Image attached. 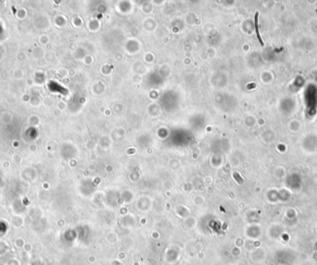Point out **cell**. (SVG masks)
Wrapping results in <instances>:
<instances>
[{
    "label": "cell",
    "mask_w": 317,
    "mask_h": 265,
    "mask_svg": "<svg viewBox=\"0 0 317 265\" xmlns=\"http://www.w3.org/2000/svg\"><path fill=\"white\" fill-rule=\"evenodd\" d=\"M258 17H259V13H258V12H256V14H255V18H254V20H255V21H254V22H255V30H256V34H257V37H258V39H259V42H260L261 46H263V45H264V44H263V41H262V37H261L260 32H259Z\"/></svg>",
    "instance_id": "1"
}]
</instances>
